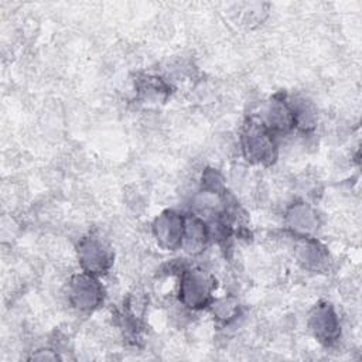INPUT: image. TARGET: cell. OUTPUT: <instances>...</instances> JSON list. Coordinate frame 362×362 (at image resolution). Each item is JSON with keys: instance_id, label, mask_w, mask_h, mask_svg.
Masks as SVG:
<instances>
[{"instance_id": "obj_11", "label": "cell", "mask_w": 362, "mask_h": 362, "mask_svg": "<svg viewBox=\"0 0 362 362\" xmlns=\"http://www.w3.org/2000/svg\"><path fill=\"white\" fill-rule=\"evenodd\" d=\"M212 308H214L215 317L219 321L225 322V324H228L232 320H235L238 313H239L238 301L235 298H232V297H228V298L225 297V298H222V300H219L216 303H212Z\"/></svg>"}, {"instance_id": "obj_9", "label": "cell", "mask_w": 362, "mask_h": 362, "mask_svg": "<svg viewBox=\"0 0 362 362\" xmlns=\"http://www.w3.org/2000/svg\"><path fill=\"white\" fill-rule=\"evenodd\" d=\"M288 228H291L301 238H308L307 235L317 229L318 219L317 214L308 205L300 202L293 205L287 212Z\"/></svg>"}, {"instance_id": "obj_5", "label": "cell", "mask_w": 362, "mask_h": 362, "mask_svg": "<svg viewBox=\"0 0 362 362\" xmlns=\"http://www.w3.org/2000/svg\"><path fill=\"white\" fill-rule=\"evenodd\" d=\"M184 221L185 218L175 211H164L158 215L153 223V233L157 243L165 250H175L181 247Z\"/></svg>"}, {"instance_id": "obj_4", "label": "cell", "mask_w": 362, "mask_h": 362, "mask_svg": "<svg viewBox=\"0 0 362 362\" xmlns=\"http://www.w3.org/2000/svg\"><path fill=\"white\" fill-rule=\"evenodd\" d=\"M78 256L82 269L93 276L105 273L113 262L112 250L96 236H89L81 240L78 246Z\"/></svg>"}, {"instance_id": "obj_2", "label": "cell", "mask_w": 362, "mask_h": 362, "mask_svg": "<svg viewBox=\"0 0 362 362\" xmlns=\"http://www.w3.org/2000/svg\"><path fill=\"white\" fill-rule=\"evenodd\" d=\"M215 280L205 270H184L180 283V300L188 308L201 310L212 304Z\"/></svg>"}, {"instance_id": "obj_1", "label": "cell", "mask_w": 362, "mask_h": 362, "mask_svg": "<svg viewBox=\"0 0 362 362\" xmlns=\"http://www.w3.org/2000/svg\"><path fill=\"white\" fill-rule=\"evenodd\" d=\"M240 143L245 157L252 163L267 164L276 157L274 134L262 122L249 120L242 132Z\"/></svg>"}, {"instance_id": "obj_6", "label": "cell", "mask_w": 362, "mask_h": 362, "mask_svg": "<svg viewBox=\"0 0 362 362\" xmlns=\"http://www.w3.org/2000/svg\"><path fill=\"white\" fill-rule=\"evenodd\" d=\"M308 327L313 335L322 345H332L339 337V322L329 304H318L308 317Z\"/></svg>"}, {"instance_id": "obj_10", "label": "cell", "mask_w": 362, "mask_h": 362, "mask_svg": "<svg viewBox=\"0 0 362 362\" xmlns=\"http://www.w3.org/2000/svg\"><path fill=\"white\" fill-rule=\"evenodd\" d=\"M298 249V257L307 267H320L325 262L324 247L314 240H304Z\"/></svg>"}, {"instance_id": "obj_8", "label": "cell", "mask_w": 362, "mask_h": 362, "mask_svg": "<svg viewBox=\"0 0 362 362\" xmlns=\"http://www.w3.org/2000/svg\"><path fill=\"white\" fill-rule=\"evenodd\" d=\"M211 238L209 226L199 219L197 215H191L184 221V233H182V245L189 255H198L205 247Z\"/></svg>"}, {"instance_id": "obj_7", "label": "cell", "mask_w": 362, "mask_h": 362, "mask_svg": "<svg viewBox=\"0 0 362 362\" xmlns=\"http://www.w3.org/2000/svg\"><path fill=\"white\" fill-rule=\"evenodd\" d=\"M274 136L286 133L296 127V116L293 106L286 99H273L264 112V119L260 120Z\"/></svg>"}, {"instance_id": "obj_3", "label": "cell", "mask_w": 362, "mask_h": 362, "mask_svg": "<svg viewBox=\"0 0 362 362\" xmlns=\"http://www.w3.org/2000/svg\"><path fill=\"white\" fill-rule=\"evenodd\" d=\"M69 301L82 311H92L103 301V288L96 276L86 272L72 277L69 283Z\"/></svg>"}]
</instances>
